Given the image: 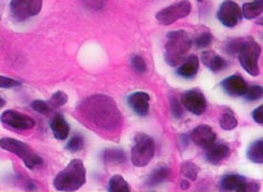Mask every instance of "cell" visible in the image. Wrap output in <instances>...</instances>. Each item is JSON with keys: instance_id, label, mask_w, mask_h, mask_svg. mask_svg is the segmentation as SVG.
Listing matches in <instances>:
<instances>
[{"instance_id": "cell-1", "label": "cell", "mask_w": 263, "mask_h": 192, "mask_svg": "<svg viewBox=\"0 0 263 192\" xmlns=\"http://www.w3.org/2000/svg\"><path fill=\"white\" fill-rule=\"evenodd\" d=\"M81 116L88 123L104 132L118 131L122 124L121 112L111 98L96 94L88 96L78 106Z\"/></svg>"}, {"instance_id": "cell-2", "label": "cell", "mask_w": 263, "mask_h": 192, "mask_svg": "<svg viewBox=\"0 0 263 192\" xmlns=\"http://www.w3.org/2000/svg\"><path fill=\"white\" fill-rule=\"evenodd\" d=\"M86 182V169L81 160H73L53 180L58 191H76Z\"/></svg>"}, {"instance_id": "cell-3", "label": "cell", "mask_w": 263, "mask_h": 192, "mask_svg": "<svg viewBox=\"0 0 263 192\" xmlns=\"http://www.w3.org/2000/svg\"><path fill=\"white\" fill-rule=\"evenodd\" d=\"M192 47V40L184 31H172L166 35L165 43V60L172 67L183 61Z\"/></svg>"}, {"instance_id": "cell-4", "label": "cell", "mask_w": 263, "mask_h": 192, "mask_svg": "<svg viewBox=\"0 0 263 192\" xmlns=\"http://www.w3.org/2000/svg\"><path fill=\"white\" fill-rule=\"evenodd\" d=\"M0 147L3 149L13 152V154L18 156L24 162L26 167L30 169L42 165V158L36 152H34L30 146H27L25 143H22L20 140L9 137L2 138L0 139Z\"/></svg>"}, {"instance_id": "cell-5", "label": "cell", "mask_w": 263, "mask_h": 192, "mask_svg": "<svg viewBox=\"0 0 263 192\" xmlns=\"http://www.w3.org/2000/svg\"><path fill=\"white\" fill-rule=\"evenodd\" d=\"M261 53V47L252 37L242 39L241 47L238 50V60L242 67L250 75H259V56Z\"/></svg>"}, {"instance_id": "cell-6", "label": "cell", "mask_w": 263, "mask_h": 192, "mask_svg": "<svg viewBox=\"0 0 263 192\" xmlns=\"http://www.w3.org/2000/svg\"><path fill=\"white\" fill-rule=\"evenodd\" d=\"M155 155V141L151 136L137 133L135 145L131 150V162L135 166L142 167L149 164Z\"/></svg>"}, {"instance_id": "cell-7", "label": "cell", "mask_w": 263, "mask_h": 192, "mask_svg": "<svg viewBox=\"0 0 263 192\" xmlns=\"http://www.w3.org/2000/svg\"><path fill=\"white\" fill-rule=\"evenodd\" d=\"M42 8V0H11L10 13L17 22H24L37 15Z\"/></svg>"}, {"instance_id": "cell-8", "label": "cell", "mask_w": 263, "mask_h": 192, "mask_svg": "<svg viewBox=\"0 0 263 192\" xmlns=\"http://www.w3.org/2000/svg\"><path fill=\"white\" fill-rule=\"evenodd\" d=\"M191 13V4L187 0H183L170 7L159 10L156 14V20L162 25H171L181 18H184Z\"/></svg>"}, {"instance_id": "cell-9", "label": "cell", "mask_w": 263, "mask_h": 192, "mask_svg": "<svg viewBox=\"0 0 263 192\" xmlns=\"http://www.w3.org/2000/svg\"><path fill=\"white\" fill-rule=\"evenodd\" d=\"M217 17L220 23L226 27H234L236 26L242 18V9L239 6L232 0H225L220 5L217 13Z\"/></svg>"}, {"instance_id": "cell-10", "label": "cell", "mask_w": 263, "mask_h": 192, "mask_svg": "<svg viewBox=\"0 0 263 192\" xmlns=\"http://www.w3.org/2000/svg\"><path fill=\"white\" fill-rule=\"evenodd\" d=\"M0 121H2L5 126L15 130H20V131H22V130H30L35 126L34 119L15 110L5 111L2 117H0Z\"/></svg>"}, {"instance_id": "cell-11", "label": "cell", "mask_w": 263, "mask_h": 192, "mask_svg": "<svg viewBox=\"0 0 263 192\" xmlns=\"http://www.w3.org/2000/svg\"><path fill=\"white\" fill-rule=\"evenodd\" d=\"M181 103L185 110L196 116H201L207 109V100L198 89H191L183 93Z\"/></svg>"}, {"instance_id": "cell-12", "label": "cell", "mask_w": 263, "mask_h": 192, "mask_svg": "<svg viewBox=\"0 0 263 192\" xmlns=\"http://www.w3.org/2000/svg\"><path fill=\"white\" fill-rule=\"evenodd\" d=\"M190 140L199 147L207 148L216 141V133L211 127L201 124V126H198L192 130L190 133Z\"/></svg>"}, {"instance_id": "cell-13", "label": "cell", "mask_w": 263, "mask_h": 192, "mask_svg": "<svg viewBox=\"0 0 263 192\" xmlns=\"http://www.w3.org/2000/svg\"><path fill=\"white\" fill-rule=\"evenodd\" d=\"M252 185L255 184H250L249 181L241 175H226V177L222 178L220 182V188L225 191H238V192H247L254 190L251 188Z\"/></svg>"}, {"instance_id": "cell-14", "label": "cell", "mask_w": 263, "mask_h": 192, "mask_svg": "<svg viewBox=\"0 0 263 192\" xmlns=\"http://www.w3.org/2000/svg\"><path fill=\"white\" fill-rule=\"evenodd\" d=\"M151 96L146 92H135L129 95L128 104L137 116L145 117L149 112Z\"/></svg>"}, {"instance_id": "cell-15", "label": "cell", "mask_w": 263, "mask_h": 192, "mask_svg": "<svg viewBox=\"0 0 263 192\" xmlns=\"http://www.w3.org/2000/svg\"><path fill=\"white\" fill-rule=\"evenodd\" d=\"M221 87L231 96H243L247 93L248 84L241 75H233L221 82Z\"/></svg>"}, {"instance_id": "cell-16", "label": "cell", "mask_w": 263, "mask_h": 192, "mask_svg": "<svg viewBox=\"0 0 263 192\" xmlns=\"http://www.w3.org/2000/svg\"><path fill=\"white\" fill-rule=\"evenodd\" d=\"M231 155V148L225 144L215 143L205 148V158L214 165H218Z\"/></svg>"}, {"instance_id": "cell-17", "label": "cell", "mask_w": 263, "mask_h": 192, "mask_svg": "<svg viewBox=\"0 0 263 192\" xmlns=\"http://www.w3.org/2000/svg\"><path fill=\"white\" fill-rule=\"evenodd\" d=\"M201 60L203 65L214 72L221 71L227 67V61L214 52V51H203L201 54Z\"/></svg>"}, {"instance_id": "cell-18", "label": "cell", "mask_w": 263, "mask_h": 192, "mask_svg": "<svg viewBox=\"0 0 263 192\" xmlns=\"http://www.w3.org/2000/svg\"><path fill=\"white\" fill-rule=\"evenodd\" d=\"M50 127H51V130H52L53 136L58 140L67 139L68 135H69V131H70L69 124H68L66 119L61 114H55L52 118V120L50 122Z\"/></svg>"}, {"instance_id": "cell-19", "label": "cell", "mask_w": 263, "mask_h": 192, "mask_svg": "<svg viewBox=\"0 0 263 192\" xmlns=\"http://www.w3.org/2000/svg\"><path fill=\"white\" fill-rule=\"evenodd\" d=\"M199 70V59L197 55H190L177 68V75L183 78H192L197 75Z\"/></svg>"}, {"instance_id": "cell-20", "label": "cell", "mask_w": 263, "mask_h": 192, "mask_svg": "<svg viewBox=\"0 0 263 192\" xmlns=\"http://www.w3.org/2000/svg\"><path fill=\"white\" fill-rule=\"evenodd\" d=\"M171 177V169L167 166H161L151 173L149 177L147 179V183L151 186H155L157 184H161L165 181H167Z\"/></svg>"}, {"instance_id": "cell-21", "label": "cell", "mask_w": 263, "mask_h": 192, "mask_svg": "<svg viewBox=\"0 0 263 192\" xmlns=\"http://www.w3.org/2000/svg\"><path fill=\"white\" fill-rule=\"evenodd\" d=\"M263 10V0H254V2L244 4L242 8V16L247 20L256 18L262 14Z\"/></svg>"}, {"instance_id": "cell-22", "label": "cell", "mask_w": 263, "mask_h": 192, "mask_svg": "<svg viewBox=\"0 0 263 192\" xmlns=\"http://www.w3.org/2000/svg\"><path fill=\"white\" fill-rule=\"evenodd\" d=\"M248 158L253 163L261 164L263 162V141L255 140L248 149Z\"/></svg>"}, {"instance_id": "cell-23", "label": "cell", "mask_w": 263, "mask_h": 192, "mask_svg": "<svg viewBox=\"0 0 263 192\" xmlns=\"http://www.w3.org/2000/svg\"><path fill=\"white\" fill-rule=\"evenodd\" d=\"M103 160L107 163L120 164V163L125 162L127 156H125V152L122 149L113 148V149H106L104 152H103Z\"/></svg>"}, {"instance_id": "cell-24", "label": "cell", "mask_w": 263, "mask_h": 192, "mask_svg": "<svg viewBox=\"0 0 263 192\" xmlns=\"http://www.w3.org/2000/svg\"><path fill=\"white\" fill-rule=\"evenodd\" d=\"M108 191L111 192H121L130 191V185L121 175L116 174L108 181Z\"/></svg>"}, {"instance_id": "cell-25", "label": "cell", "mask_w": 263, "mask_h": 192, "mask_svg": "<svg viewBox=\"0 0 263 192\" xmlns=\"http://www.w3.org/2000/svg\"><path fill=\"white\" fill-rule=\"evenodd\" d=\"M180 171H181V174L185 179H189L191 181H196L197 177H198V173H199V168L196 164L192 162H184L181 164Z\"/></svg>"}, {"instance_id": "cell-26", "label": "cell", "mask_w": 263, "mask_h": 192, "mask_svg": "<svg viewBox=\"0 0 263 192\" xmlns=\"http://www.w3.org/2000/svg\"><path fill=\"white\" fill-rule=\"evenodd\" d=\"M68 102V96L65 92H61V90H58V92H55L52 96H51V99L48 101V103L50 105V107L52 110L54 109H58V107L65 105Z\"/></svg>"}, {"instance_id": "cell-27", "label": "cell", "mask_w": 263, "mask_h": 192, "mask_svg": "<svg viewBox=\"0 0 263 192\" xmlns=\"http://www.w3.org/2000/svg\"><path fill=\"white\" fill-rule=\"evenodd\" d=\"M219 123H220V127L224 130H232L234 128H236L237 120L231 111H226L222 113Z\"/></svg>"}, {"instance_id": "cell-28", "label": "cell", "mask_w": 263, "mask_h": 192, "mask_svg": "<svg viewBox=\"0 0 263 192\" xmlns=\"http://www.w3.org/2000/svg\"><path fill=\"white\" fill-rule=\"evenodd\" d=\"M213 42V35H211V33L209 32H204L201 33L200 35H198L196 39H194V45H196V48L198 49H205L208 48L209 45Z\"/></svg>"}, {"instance_id": "cell-29", "label": "cell", "mask_w": 263, "mask_h": 192, "mask_svg": "<svg viewBox=\"0 0 263 192\" xmlns=\"http://www.w3.org/2000/svg\"><path fill=\"white\" fill-rule=\"evenodd\" d=\"M130 62H131V67L134 68V70L138 73H145L147 71L146 61L141 55H138V54L134 55L133 58L130 59Z\"/></svg>"}, {"instance_id": "cell-30", "label": "cell", "mask_w": 263, "mask_h": 192, "mask_svg": "<svg viewBox=\"0 0 263 192\" xmlns=\"http://www.w3.org/2000/svg\"><path fill=\"white\" fill-rule=\"evenodd\" d=\"M84 148V138L81 135H76L68 141L67 144V149L72 152L81 151Z\"/></svg>"}, {"instance_id": "cell-31", "label": "cell", "mask_w": 263, "mask_h": 192, "mask_svg": "<svg viewBox=\"0 0 263 192\" xmlns=\"http://www.w3.org/2000/svg\"><path fill=\"white\" fill-rule=\"evenodd\" d=\"M263 89L259 85H253V86H249L247 89V93L244 94L245 98L249 101H258L262 98Z\"/></svg>"}, {"instance_id": "cell-32", "label": "cell", "mask_w": 263, "mask_h": 192, "mask_svg": "<svg viewBox=\"0 0 263 192\" xmlns=\"http://www.w3.org/2000/svg\"><path fill=\"white\" fill-rule=\"evenodd\" d=\"M31 106L34 111H36L37 113H41V114H48V113L52 111L48 102L42 101V100H36L32 102Z\"/></svg>"}, {"instance_id": "cell-33", "label": "cell", "mask_w": 263, "mask_h": 192, "mask_svg": "<svg viewBox=\"0 0 263 192\" xmlns=\"http://www.w3.org/2000/svg\"><path fill=\"white\" fill-rule=\"evenodd\" d=\"M242 39H234L228 41L225 45V51L231 55H237L239 47H241Z\"/></svg>"}, {"instance_id": "cell-34", "label": "cell", "mask_w": 263, "mask_h": 192, "mask_svg": "<svg viewBox=\"0 0 263 192\" xmlns=\"http://www.w3.org/2000/svg\"><path fill=\"white\" fill-rule=\"evenodd\" d=\"M171 110H172L173 116L176 119H180L184 114V106L182 105L181 102L176 98L171 99Z\"/></svg>"}, {"instance_id": "cell-35", "label": "cell", "mask_w": 263, "mask_h": 192, "mask_svg": "<svg viewBox=\"0 0 263 192\" xmlns=\"http://www.w3.org/2000/svg\"><path fill=\"white\" fill-rule=\"evenodd\" d=\"M21 83L13 78L0 76V88H14L20 86Z\"/></svg>"}, {"instance_id": "cell-36", "label": "cell", "mask_w": 263, "mask_h": 192, "mask_svg": "<svg viewBox=\"0 0 263 192\" xmlns=\"http://www.w3.org/2000/svg\"><path fill=\"white\" fill-rule=\"evenodd\" d=\"M252 118H253V120H254L256 123H259V124H262V123H263V106H262V105L258 106V107H256V109L253 111Z\"/></svg>"}, {"instance_id": "cell-37", "label": "cell", "mask_w": 263, "mask_h": 192, "mask_svg": "<svg viewBox=\"0 0 263 192\" xmlns=\"http://www.w3.org/2000/svg\"><path fill=\"white\" fill-rule=\"evenodd\" d=\"M181 188L182 189H187L189 188V183L186 182V181H182V182H181Z\"/></svg>"}, {"instance_id": "cell-38", "label": "cell", "mask_w": 263, "mask_h": 192, "mask_svg": "<svg viewBox=\"0 0 263 192\" xmlns=\"http://www.w3.org/2000/svg\"><path fill=\"white\" fill-rule=\"evenodd\" d=\"M5 105V100H3L2 98H0V107H3Z\"/></svg>"}, {"instance_id": "cell-39", "label": "cell", "mask_w": 263, "mask_h": 192, "mask_svg": "<svg viewBox=\"0 0 263 192\" xmlns=\"http://www.w3.org/2000/svg\"><path fill=\"white\" fill-rule=\"evenodd\" d=\"M197 2H199V3H201V2H203V0H197Z\"/></svg>"}, {"instance_id": "cell-40", "label": "cell", "mask_w": 263, "mask_h": 192, "mask_svg": "<svg viewBox=\"0 0 263 192\" xmlns=\"http://www.w3.org/2000/svg\"><path fill=\"white\" fill-rule=\"evenodd\" d=\"M0 20H2V17H0Z\"/></svg>"}]
</instances>
